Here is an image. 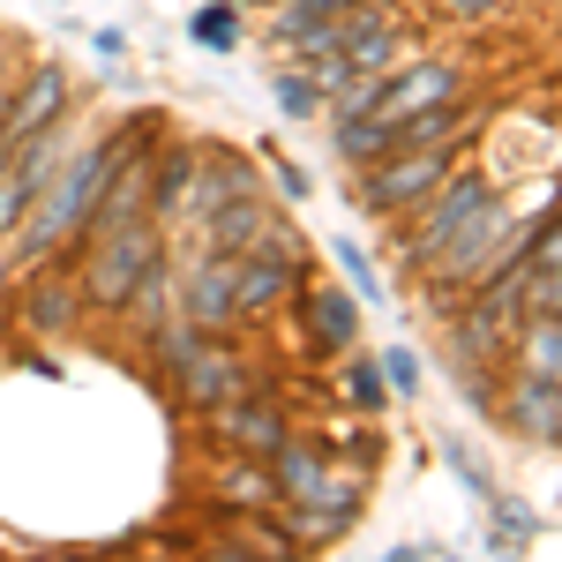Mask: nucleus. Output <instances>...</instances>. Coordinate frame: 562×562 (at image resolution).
Returning <instances> with one entry per match:
<instances>
[{"label": "nucleus", "mask_w": 562, "mask_h": 562, "mask_svg": "<svg viewBox=\"0 0 562 562\" xmlns=\"http://www.w3.org/2000/svg\"><path fill=\"white\" fill-rule=\"evenodd\" d=\"M173 375H180V397L195 405V413H211V405H225V397H240V360L225 346H211V338H195V346L173 360Z\"/></svg>", "instance_id": "nucleus-5"}, {"label": "nucleus", "mask_w": 562, "mask_h": 562, "mask_svg": "<svg viewBox=\"0 0 562 562\" xmlns=\"http://www.w3.org/2000/svg\"><path fill=\"white\" fill-rule=\"evenodd\" d=\"M458 15H495V0H450Z\"/></svg>", "instance_id": "nucleus-28"}, {"label": "nucleus", "mask_w": 562, "mask_h": 562, "mask_svg": "<svg viewBox=\"0 0 562 562\" xmlns=\"http://www.w3.org/2000/svg\"><path fill=\"white\" fill-rule=\"evenodd\" d=\"M188 188H195V150H173V158L158 166V225L188 211Z\"/></svg>", "instance_id": "nucleus-17"}, {"label": "nucleus", "mask_w": 562, "mask_h": 562, "mask_svg": "<svg viewBox=\"0 0 562 562\" xmlns=\"http://www.w3.org/2000/svg\"><path fill=\"white\" fill-rule=\"evenodd\" d=\"M188 38L211 45V53H225V45L240 38V23H233V8H225V0H211V8H195V15H188Z\"/></svg>", "instance_id": "nucleus-20"}, {"label": "nucleus", "mask_w": 562, "mask_h": 562, "mask_svg": "<svg viewBox=\"0 0 562 562\" xmlns=\"http://www.w3.org/2000/svg\"><path fill=\"white\" fill-rule=\"evenodd\" d=\"M233 195H256V173H248L233 150H203V158H195V188H188V211L211 217L217 203H233Z\"/></svg>", "instance_id": "nucleus-12"}, {"label": "nucleus", "mask_w": 562, "mask_h": 562, "mask_svg": "<svg viewBox=\"0 0 562 562\" xmlns=\"http://www.w3.org/2000/svg\"><path fill=\"white\" fill-rule=\"evenodd\" d=\"M31 278V270H23ZM76 307H83V278H60V270H45L23 285V323H38V330H68L76 323Z\"/></svg>", "instance_id": "nucleus-11"}, {"label": "nucleus", "mask_w": 562, "mask_h": 562, "mask_svg": "<svg viewBox=\"0 0 562 562\" xmlns=\"http://www.w3.org/2000/svg\"><path fill=\"white\" fill-rule=\"evenodd\" d=\"M315 98H323V90L307 83V76H278V105H285V113H315Z\"/></svg>", "instance_id": "nucleus-23"}, {"label": "nucleus", "mask_w": 562, "mask_h": 562, "mask_svg": "<svg viewBox=\"0 0 562 562\" xmlns=\"http://www.w3.org/2000/svg\"><path fill=\"white\" fill-rule=\"evenodd\" d=\"M0 158H8V143H0Z\"/></svg>", "instance_id": "nucleus-29"}, {"label": "nucleus", "mask_w": 562, "mask_h": 562, "mask_svg": "<svg viewBox=\"0 0 562 562\" xmlns=\"http://www.w3.org/2000/svg\"><path fill=\"white\" fill-rule=\"evenodd\" d=\"M510 540H532V518L503 503V510H495V548H510Z\"/></svg>", "instance_id": "nucleus-25"}, {"label": "nucleus", "mask_w": 562, "mask_h": 562, "mask_svg": "<svg viewBox=\"0 0 562 562\" xmlns=\"http://www.w3.org/2000/svg\"><path fill=\"white\" fill-rule=\"evenodd\" d=\"M532 315H562V270H540V285H532Z\"/></svg>", "instance_id": "nucleus-26"}, {"label": "nucleus", "mask_w": 562, "mask_h": 562, "mask_svg": "<svg viewBox=\"0 0 562 562\" xmlns=\"http://www.w3.org/2000/svg\"><path fill=\"white\" fill-rule=\"evenodd\" d=\"M352 0H278V38H301V31H315V23H330V15H346Z\"/></svg>", "instance_id": "nucleus-19"}, {"label": "nucleus", "mask_w": 562, "mask_h": 562, "mask_svg": "<svg viewBox=\"0 0 562 562\" xmlns=\"http://www.w3.org/2000/svg\"><path fill=\"white\" fill-rule=\"evenodd\" d=\"M233 270H240V256H203L195 270H188V293H180V323H195V330H225L233 323Z\"/></svg>", "instance_id": "nucleus-8"}, {"label": "nucleus", "mask_w": 562, "mask_h": 562, "mask_svg": "<svg viewBox=\"0 0 562 562\" xmlns=\"http://www.w3.org/2000/svg\"><path fill=\"white\" fill-rule=\"evenodd\" d=\"M338 262L352 270V285H360V293H375V278H368V262H360V248H346V240H338Z\"/></svg>", "instance_id": "nucleus-27"}, {"label": "nucleus", "mask_w": 562, "mask_h": 562, "mask_svg": "<svg viewBox=\"0 0 562 562\" xmlns=\"http://www.w3.org/2000/svg\"><path fill=\"white\" fill-rule=\"evenodd\" d=\"M383 375H390V390L405 397V390L420 383V360H413V352H405V346H390V352H383Z\"/></svg>", "instance_id": "nucleus-22"}, {"label": "nucleus", "mask_w": 562, "mask_h": 562, "mask_svg": "<svg viewBox=\"0 0 562 562\" xmlns=\"http://www.w3.org/2000/svg\"><path fill=\"white\" fill-rule=\"evenodd\" d=\"M458 90V68H442V60H420V68H405V76H383V90H375V121H413V113H428V105H442Z\"/></svg>", "instance_id": "nucleus-6"}, {"label": "nucleus", "mask_w": 562, "mask_h": 562, "mask_svg": "<svg viewBox=\"0 0 562 562\" xmlns=\"http://www.w3.org/2000/svg\"><path fill=\"white\" fill-rule=\"evenodd\" d=\"M525 375L562 383V315H532V330H525Z\"/></svg>", "instance_id": "nucleus-16"}, {"label": "nucleus", "mask_w": 562, "mask_h": 562, "mask_svg": "<svg viewBox=\"0 0 562 562\" xmlns=\"http://www.w3.org/2000/svg\"><path fill=\"white\" fill-rule=\"evenodd\" d=\"M480 203H487V180H442V188H435V203L420 211V225H413V240H405V248H413V262H435V256H442V240H450V233H458Z\"/></svg>", "instance_id": "nucleus-7"}, {"label": "nucleus", "mask_w": 562, "mask_h": 562, "mask_svg": "<svg viewBox=\"0 0 562 562\" xmlns=\"http://www.w3.org/2000/svg\"><path fill=\"white\" fill-rule=\"evenodd\" d=\"M352 330H360V307H352V293H338V285L307 293V338H315L323 352H346Z\"/></svg>", "instance_id": "nucleus-15"}, {"label": "nucleus", "mask_w": 562, "mask_h": 562, "mask_svg": "<svg viewBox=\"0 0 562 562\" xmlns=\"http://www.w3.org/2000/svg\"><path fill=\"white\" fill-rule=\"evenodd\" d=\"M225 503H233V510H278V473H262V458L240 465V473L225 480Z\"/></svg>", "instance_id": "nucleus-18"}, {"label": "nucleus", "mask_w": 562, "mask_h": 562, "mask_svg": "<svg viewBox=\"0 0 562 562\" xmlns=\"http://www.w3.org/2000/svg\"><path fill=\"white\" fill-rule=\"evenodd\" d=\"M68 113V68H31L23 83H15V98H8V113H0V143L15 150V143H31V135H45L53 121Z\"/></svg>", "instance_id": "nucleus-4"}, {"label": "nucleus", "mask_w": 562, "mask_h": 562, "mask_svg": "<svg viewBox=\"0 0 562 562\" xmlns=\"http://www.w3.org/2000/svg\"><path fill=\"white\" fill-rule=\"evenodd\" d=\"M525 262H532V270H562V217L532 233V256H525Z\"/></svg>", "instance_id": "nucleus-21"}, {"label": "nucleus", "mask_w": 562, "mask_h": 562, "mask_svg": "<svg viewBox=\"0 0 562 562\" xmlns=\"http://www.w3.org/2000/svg\"><path fill=\"white\" fill-rule=\"evenodd\" d=\"M442 173H450V158H442L435 143L390 150V158H375V166L360 173V203H368V211H413V203H428L435 188H442Z\"/></svg>", "instance_id": "nucleus-3"}, {"label": "nucleus", "mask_w": 562, "mask_h": 562, "mask_svg": "<svg viewBox=\"0 0 562 562\" xmlns=\"http://www.w3.org/2000/svg\"><path fill=\"white\" fill-rule=\"evenodd\" d=\"M346 390H352V397H360V405H383V368H368V360H360V368H352V375H346Z\"/></svg>", "instance_id": "nucleus-24"}, {"label": "nucleus", "mask_w": 562, "mask_h": 562, "mask_svg": "<svg viewBox=\"0 0 562 562\" xmlns=\"http://www.w3.org/2000/svg\"><path fill=\"white\" fill-rule=\"evenodd\" d=\"M83 307H105V315H121L135 293V278L150 270V256H166V225L158 217H135L121 233H98L83 240Z\"/></svg>", "instance_id": "nucleus-2"}, {"label": "nucleus", "mask_w": 562, "mask_h": 562, "mask_svg": "<svg viewBox=\"0 0 562 562\" xmlns=\"http://www.w3.org/2000/svg\"><path fill=\"white\" fill-rule=\"evenodd\" d=\"M150 128H158V121L143 113V121H128L121 135H105L98 150H83V158H76V166H68L60 180H45L38 211H23V225H15V270H38L53 248H68V240L83 233V217H90V203L105 195L113 166H121V158H128V150H135V143H143Z\"/></svg>", "instance_id": "nucleus-1"}, {"label": "nucleus", "mask_w": 562, "mask_h": 562, "mask_svg": "<svg viewBox=\"0 0 562 562\" xmlns=\"http://www.w3.org/2000/svg\"><path fill=\"white\" fill-rule=\"evenodd\" d=\"M503 233H510V217L495 211V195H487V203H480L473 217H465V225H458V233H450V240H442V278H458V285H473V278H487V248H495V240H503Z\"/></svg>", "instance_id": "nucleus-10"}, {"label": "nucleus", "mask_w": 562, "mask_h": 562, "mask_svg": "<svg viewBox=\"0 0 562 562\" xmlns=\"http://www.w3.org/2000/svg\"><path fill=\"white\" fill-rule=\"evenodd\" d=\"M211 420L217 435L240 450V458H278V442H285V413L278 405H262V397H225V405H211Z\"/></svg>", "instance_id": "nucleus-9"}, {"label": "nucleus", "mask_w": 562, "mask_h": 562, "mask_svg": "<svg viewBox=\"0 0 562 562\" xmlns=\"http://www.w3.org/2000/svg\"><path fill=\"white\" fill-rule=\"evenodd\" d=\"M203 225H211V248H217V256H248L262 233H270V225H262V195H233V203H217Z\"/></svg>", "instance_id": "nucleus-14"}, {"label": "nucleus", "mask_w": 562, "mask_h": 562, "mask_svg": "<svg viewBox=\"0 0 562 562\" xmlns=\"http://www.w3.org/2000/svg\"><path fill=\"white\" fill-rule=\"evenodd\" d=\"M510 428H518V435H540V442H562V383L525 375V383L510 390Z\"/></svg>", "instance_id": "nucleus-13"}]
</instances>
